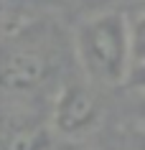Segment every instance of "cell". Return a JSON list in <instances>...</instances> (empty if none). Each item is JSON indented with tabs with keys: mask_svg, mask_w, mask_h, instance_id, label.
Wrapping results in <instances>:
<instances>
[{
	"mask_svg": "<svg viewBox=\"0 0 145 150\" xmlns=\"http://www.w3.org/2000/svg\"><path fill=\"white\" fill-rule=\"evenodd\" d=\"M54 61L46 48L31 41H0V92L28 94L51 79Z\"/></svg>",
	"mask_w": 145,
	"mask_h": 150,
	"instance_id": "7a4b0ae2",
	"label": "cell"
},
{
	"mask_svg": "<svg viewBox=\"0 0 145 150\" xmlns=\"http://www.w3.org/2000/svg\"><path fill=\"white\" fill-rule=\"evenodd\" d=\"M99 120V102L84 84H64L51 107V130L66 137L89 132Z\"/></svg>",
	"mask_w": 145,
	"mask_h": 150,
	"instance_id": "3957f363",
	"label": "cell"
},
{
	"mask_svg": "<svg viewBox=\"0 0 145 150\" xmlns=\"http://www.w3.org/2000/svg\"><path fill=\"white\" fill-rule=\"evenodd\" d=\"M3 13H5V3L0 0V18H3Z\"/></svg>",
	"mask_w": 145,
	"mask_h": 150,
	"instance_id": "5b68a950",
	"label": "cell"
},
{
	"mask_svg": "<svg viewBox=\"0 0 145 150\" xmlns=\"http://www.w3.org/2000/svg\"><path fill=\"white\" fill-rule=\"evenodd\" d=\"M74 48L81 69L97 84H125L130 61V23L127 13L105 10L87 18L76 28Z\"/></svg>",
	"mask_w": 145,
	"mask_h": 150,
	"instance_id": "6da1fadb",
	"label": "cell"
},
{
	"mask_svg": "<svg viewBox=\"0 0 145 150\" xmlns=\"http://www.w3.org/2000/svg\"><path fill=\"white\" fill-rule=\"evenodd\" d=\"M0 150H51V127L38 120H10L0 132Z\"/></svg>",
	"mask_w": 145,
	"mask_h": 150,
	"instance_id": "277c9868",
	"label": "cell"
}]
</instances>
